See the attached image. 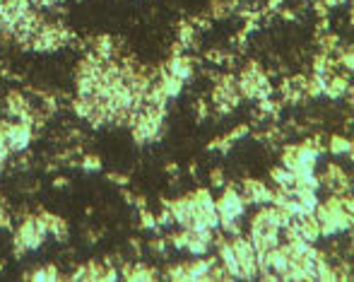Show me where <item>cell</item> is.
<instances>
[{"label":"cell","mask_w":354,"mask_h":282,"mask_svg":"<svg viewBox=\"0 0 354 282\" xmlns=\"http://www.w3.org/2000/svg\"><path fill=\"white\" fill-rule=\"evenodd\" d=\"M104 263H106V265H113V268H118V265L123 263V256H121V253H109V256L104 258Z\"/></svg>","instance_id":"cb8c5ba5"},{"label":"cell","mask_w":354,"mask_h":282,"mask_svg":"<svg viewBox=\"0 0 354 282\" xmlns=\"http://www.w3.org/2000/svg\"><path fill=\"white\" fill-rule=\"evenodd\" d=\"M162 85H164V92L169 94V99L178 96V92L183 90V80H178L176 75H164L162 77Z\"/></svg>","instance_id":"7c38bea8"},{"label":"cell","mask_w":354,"mask_h":282,"mask_svg":"<svg viewBox=\"0 0 354 282\" xmlns=\"http://www.w3.org/2000/svg\"><path fill=\"white\" fill-rule=\"evenodd\" d=\"M229 244L236 253L239 270H241V280H253L258 275V258H256V248L246 236H229Z\"/></svg>","instance_id":"6da1fadb"},{"label":"cell","mask_w":354,"mask_h":282,"mask_svg":"<svg viewBox=\"0 0 354 282\" xmlns=\"http://www.w3.org/2000/svg\"><path fill=\"white\" fill-rule=\"evenodd\" d=\"M106 179H109L111 184H118V186H128V184H131V176H128V174H116V171H111V174H106Z\"/></svg>","instance_id":"ac0fdd59"},{"label":"cell","mask_w":354,"mask_h":282,"mask_svg":"<svg viewBox=\"0 0 354 282\" xmlns=\"http://www.w3.org/2000/svg\"><path fill=\"white\" fill-rule=\"evenodd\" d=\"M328 10H330V7H328L323 0H313V12L318 15V19H320V17H328Z\"/></svg>","instance_id":"7402d4cb"},{"label":"cell","mask_w":354,"mask_h":282,"mask_svg":"<svg viewBox=\"0 0 354 282\" xmlns=\"http://www.w3.org/2000/svg\"><path fill=\"white\" fill-rule=\"evenodd\" d=\"M19 239L27 244V248L32 251V248H39L41 246V241H44V236H46V232H41V227L37 225V217L34 215H29V217H24L22 220V225H19V229L15 232Z\"/></svg>","instance_id":"7a4b0ae2"},{"label":"cell","mask_w":354,"mask_h":282,"mask_svg":"<svg viewBox=\"0 0 354 282\" xmlns=\"http://www.w3.org/2000/svg\"><path fill=\"white\" fill-rule=\"evenodd\" d=\"M176 27H178V41L186 46V48H200V39L195 34V27L188 22V19H178L176 22Z\"/></svg>","instance_id":"5b68a950"},{"label":"cell","mask_w":354,"mask_h":282,"mask_svg":"<svg viewBox=\"0 0 354 282\" xmlns=\"http://www.w3.org/2000/svg\"><path fill=\"white\" fill-rule=\"evenodd\" d=\"M44 278L48 282H56V280H60V273H58L56 265H46V268H44Z\"/></svg>","instance_id":"44dd1931"},{"label":"cell","mask_w":354,"mask_h":282,"mask_svg":"<svg viewBox=\"0 0 354 282\" xmlns=\"http://www.w3.org/2000/svg\"><path fill=\"white\" fill-rule=\"evenodd\" d=\"M32 280H37V282H44L46 278H44V268H37L34 273H32Z\"/></svg>","instance_id":"1f68e13d"},{"label":"cell","mask_w":354,"mask_h":282,"mask_svg":"<svg viewBox=\"0 0 354 282\" xmlns=\"http://www.w3.org/2000/svg\"><path fill=\"white\" fill-rule=\"evenodd\" d=\"M133 205L137 207V210H145V207H147V198H145V195H135V203H133Z\"/></svg>","instance_id":"4316f807"},{"label":"cell","mask_w":354,"mask_h":282,"mask_svg":"<svg viewBox=\"0 0 354 282\" xmlns=\"http://www.w3.org/2000/svg\"><path fill=\"white\" fill-rule=\"evenodd\" d=\"M241 190L253 200V205H265L270 203V190L263 181H256V179H243L241 181Z\"/></svg>","instance_id":"277c9868"},{"label":"cell","mask_w":354,"mask_h":282,"mask_svg":"<svg viewBox=\"0 0 354 282\" xmlns=\"http://www.w3.org/2000/svg\"><path fill=\"white\" fill-rule=\"evenodd\" d=\"M99 236H101V234H99L96 229H89V232L85 234V239H87V244H96V241H99Z\"/></svg>","instance_id":"484cf974"},{"label":"cell","mask_w":354,"mask_h":282,"mask_svg":"<svg viewBox=\"0 0 354 282\" xmlns=\"http://www.w3.org/2000/svg\"><path fill=\"white\" fill-rule=\"evenodd\" d=\"M68 184H70V181H68V176H56V179H53V186L56 188H65Z\"/></svg>","instance_id":"f1b7e54d"},{"label":"cell","mask_w":354,"mask_h":282,"mask_svg":"<svg viewBox=\"0 0 354 282\" xmlns=\"http://www.w3.org/2000/svg\"><path fill=\"white\" fill-rule=\"evenodd\" d=\"M70 280H80V282H94V273L92 268H89V263L85 265H77L75 268V273L70 275Z\"/></svg>","instance_id":"4fadbf2b"},{"label":"cell","mask_w":354,"mask_h":282,"mask_svg":"<svg viewBox=\"0 0 354 282\" xmlns=\"http://www.w3.org/2000/svg\"><path fill=\"white\" fill-rule=\"evenodd\" d=\"M188 171H190V174L195 176V171H198V164H195V162H190V167H188Z\"/></svg>","instance_id":"836d02e7"},{"label":"cell","mask_w":354,"mask_h":282,"mask_svg":"<svg viewBox=\"0 0 354 282\" xmlns=\"http://www.w3.org/2000/svg\"><path fill=\"white\" fill-rule=\"evenodd\" d=\"M328 150L333 152V154H347V157H352V140H347L345 135H333L328 140Z\"/></svg>","instance_id":"9c48e42d"},{"label":"cell","mask_w":354,"mask_h":282,"mask_svg":"<svg viewBox=\"0 0 354 282\" xmlns=\"http://www.w3.org/2000/svg\"><path fill=\"white\" fill-rule=\"evenodd\" d=\"M80 167H82L85 171H99L101 169V159H99L96 154H82Z\"/></svg>","instance_id":"9a60e30c"},{"label":"cell","mask_w":354,"mask_h":282,"mask_svg":"<svg viewBox=\"0 0 354 282\" xmlns=\"http://www.w3.org/2000/svg\"><path fill=\"white\" fill-rule=\"evenodd\" d=\"M169 207H171V212H174V222L186 229L188 222H190V217H193V200H190V193L176 198V200H171V205Z\"/></svg>","instance_id":"3957f363"},{"label":"cell","mask_w":354,"mask_h":282,"mask_svg":"<svg viewBox=\"0 0 354 282\" xmlns=\"http://www.w3.org/2000/svg\"><path fill=\"white\" fill-rule=\"evenodd\" d=\"M304 94H306V99H316V96H323V80H320V75L311 73V77H306Z\"/></svg>","instance_id":"8fae6325"},{"label":"cell","mask_w":354,"mask_h":282,"mask_svg":"<svg viewBox=\"0 0 354 282\" xmlns=\"http://www.w3.org/2000/svg\"><path fill=\"white\" fill-rule=\"evenodd\" d=\"M167 171L171 174V179H176V174H178V164H176V162H167Z\"/></svg>","instance_id":"4dcf8cb0"},{"label":"cell","mask_w":354,"mask_h":282,"mask_svg":"<svg viewBox=\"0 0 354 282\" xmlns=\"http://www.w3.org/2000/svg\"><path fill=\"white\" fill-rule=\"evenodd\" d=\"M210 184L215 188H222L224 186V171L222 169H212L210 171Z\"/></svg>","instance_id":"d6986e66"},{"label":"cell","mask_w":354,"mask_h":282,"mask_svg":"<svg viewBox=\"0 0 354 282\" xmlns=\"http://www.w3.org/2000/svg\"><path fill=\"white\" fill-rule=\"evenodd\" d=\"M280 15H282V19H287V22H294V19H297V12H294V10H280Z\"/></svg>","instance_id":"83f0119b"},{"label":"cell","mask_w":354,"mask_h":282,"mask_svg":"<svg viewBox=\"0 0 354 282\" xmlns=\"http://www.w3.org/2000/svg\"><path fill=\"white\" fill-rule=\"evenodd\" d=\"M159 278V273H157V268H149L145 263H133V278L131 282H152Z\"/></svg>","instance_id":"ba28073f"},{"label":"cell","mask_w":354,"mask_h":282,"mask_svg":"<svg viewBox=\"0 0 354 282\" xmlns=\"http://www.w3.org/2000/svg\"><path fill=\"white\" fill-rule=\"evenodd\" d=\"M0 2H2V0H0Z\"/></svg>","instance_id":"8d00e7d4"},{"label":"cell","mask_w":354,"mask_h":282,"mask_svg":"<svg viewBox=\"0 0 354 282\" xmlns=\"http://www.w3.org/2000/svg\"><path fill=\"white\" fill-rule=\"evenodd\" d=\"M5 109H7V113H10L12 118H17L22 111H27V109H29V99H27L22 92L12 90V92L7 94V99H5Z\"/></svg>","instance_id":"8992f818"},{"label":"cell","mask_w":354,"mask_h":282,"mask_svg":"<svg viewBox=\"0 0 354 282\" xmlns=\"http://www.w3.org/2000/svg\"><path fill=\"white\" fill-rule=\"evenodd\" d=\"M236 7H239V0H212L210 2V17L226 19Z\"/></svg>","instance_id":"52a82bcc"},{"label":"cell","mask_w":354,"mask_h":282,"mask_svg":"<svg viewBox=\"0 0 354 282\" xmlns=\"http://www.w3.org/2000/svg\"><path fill=\"white\" fill-rule=\"evenodd\" d=\"M77 2H80V0H77Z\"/></svg>","instance_id":"d590c367"},{"label":"cell","mask_w":354,"mask_h":282,"mask_svg":"<svg viewBox=\"0 0 354 282\" xmlns=\"http://www.w3.org/2000/svg\"><path fill=\"white\" fill-rule=\"evenodd\" d=\"M0 109H2V104H0Z\"/></svg>","instance_id":"e575fe53"},{"label":"cell","mask_w":354,"mask_h":282,"mask_svg":"<svg viewBox=\"0 0 354 282\" xmlns=\"http://www.w3.org/2000/svg\"><path fill=\"white\" fill-rule=\"evenodd\" d=\"M282 167L289 171L299 169V147L297 145H284V147H282Z\"/></svg>","instance_id":"30bf717a"},{"label":"cell","mask_w":354,"mask_h":282,"mask_svg":"<svg viewBox=\"0 0 354 282\" xmlns=\"http://www.w3.org/2000/svg\"><path fill=\"white\" fill-rule=\"evenodd\" d=\"M121 195H123V200H126L128 205H133V203H135V195H133L128 188H123V190H121Z\"/></svg>","instance_id":"f546056e"},{"label":"cell","mask_w":354,"mask_h":282,"mask_svg":"<svg viewBox=\"0 0 354 282\" xmlns=\"http://www.w3.org/2000/svg\"><path fill=\"white\" fill-rule=\"evenodd\" d=\"M183 51H186V46L176 39L174 44H171V58H178V56H183Z\"/></svg>","instance_id":"d4e9b609"},{"label":"cell","mask_w":354,"mask_h":282,"mask_svg":"<svg viewBox=\"0 0 354 282\" xmlns=\"http://www.w3.org/2000/svg\"><path fill=\"white\" fill-rule=\"evenodd\" d=\"M188 22H190L195 29H200V32H207V29L212 27V19L207 17V15H195V17L188 19Z\"/></svg>","instance_id":"2e32d148"},{"label":"cell","mask_w":354,"mask_h":282,"mask_svg":"<svg viewBox=\"0 0 354 282\" xmlns=\"http://www.w3.org/2000/svg\"><path fill=\"white\" fill-rule=\"evenodd\" d=\"M137 215H140V227H142V229H154V232L159 229V227H157V217H154V212H152L149 207L140 210Z\"/></svg>","instance_id":"5bb4252c"},{"label":"cell","mask_w":354,"mask_h":282,"mask_svg":"<svg viewBox=\"0 0 354 282\" xmlns=\"http://www.w3.org/2000/svg\"><path fill=\"white\" fill-rule=\"evenodd\" d=\"M248 133H251V126H248V123H241V126H236L234 131L229 133V138H231V140H239V138L248 135Z\"/></svg>","instance_id":"ffe728a7"},{"label":"cell","mask_w":354,"mask_h":282,"mask_svg":"<svg viewBox=\"0 0 354 282\" xmlns=\"http://www.w3.org/2000/svg\"><path fill=\"white\" fill-rule=\"evenodd\" d=\"M328 7H333V5H340V2H345V0H323Z\"/></svg>","instance_id":"d6a6232c"},{"label":"cell","mask_w":354,"mask_h":282,"mask_svg":"<svg viewBox=\"0 0 354 282\" xmlns=\"http://www.w3.org/2000/svg\"><path fill=\"white\" fill-rule=\"evenodd\" d=\"M195 109H198V121H203V118H207V104H205V99H198L195 101Z\"/></svg>","instance_id":"603a6c76"},{"label":"cell","mask_w":354,"mask_h":282,"mask_svg":"<svg viewBox=\"0 0 354 282\" xmlns=\"http://www.w3.org/2000/svg\"><path fill=\"white\" fill-rule=\"evenodd\" d=\"M207 63H212V65H222L224 63V51H220V48H210L205 53Z\"/></svg>","instance_id":"e0dca14e"}]
</instances>
